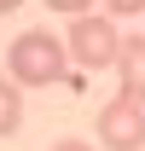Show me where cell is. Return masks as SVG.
<instances>
[{"label": "cell", "mask_w": 145, "mask_h": 151, "mask_svg": "<svg viewBox=\"0 0 145 151\" xmlns=\"http://www.w3.org/2000/svg\"><path fill=\"white\" fill-rule=\"evenodd\" d=\"M52 151H99V145H87V139H58Z\"/></svg>", "instance_id": "8"}, {"label": "cell", "mask_w": 145, "mask_h": 151, "mask_svg": "<svg viewBox=\"0 0 145 151\" xmlns=\"http://www.w3.org/2000/svg\"><path fill=\"white\" fill-rule=\"evenodd\" d=\"M110 70H116V81H122V93L145 105V35L122 41V52H116V64H110Z\"/></svg>", "instance_id": "4"}, {"label": "cell", "mask_w": 145, "mask_h": 151, "mask_svg": "<svg viewBox=\"0 0 145 151\" xmlns=\"http://www.w3.org/2000/svg\"><path fill=\"white\" fill-rule=\"evenodd\" d=\"M64 70H70V52H64V35L52 29H23L6 47V76L18 87H52L64 81Z\"/></svg>", "instance_id": "1"}, {"label": "cell", "mask_w": 145, "mask_h": 151, "mask_svg": "<svg viewBox=\"0 0 145 151\" xmlns=\"http://www.w3.org/2000/svg\"><path fill=\"white\" fill-rule=\"evenodd\" d=\"M64 52H70V64H81V70H105V64H116V52H122V29L110 18L75 12L70 35H64Z\"/></svg>", "instance_id": "2"}, {"label": "cell", "mask_w": 145, "mask_h": 151, "mask_svg": "<svg viewBox=\"0 0 145 151\" xmlns=\"http://www.w3.org/2000/svg\"><path fill=\"white\" fill-rule=\"evenodd\" d=\"M18 6H23V0H0V18H6V12H18Z\"/></svg>", "instance_id": "9"}, {"label": "cell", "mask_w": 145, "mask_h": 151, "mask_svg": "<svg viewBox=\"0 0 145 151\" xmlns=\"http://www.w3.org/2000/svg\"><path fill=\"white\" fill-rule=\"evenodd\" d=\"M18 122H23V87L0 76V139H12V134H18Z\"/></svg>", "instance_id": "5"}, {"label": "cell", "mask_w": 145, "mask_h": 151, "mask_svg": "<svg viewBox=\"0 0 145 151\" xmlns=\"http://www.w3.org/2000/svg\"><path fill=\"white\" fill-rule=\"evenodd\" d=\"M110 18H145V0H105Z\"/></svg>", "instance_id": "6"}, {"label": "cell", "mask_w": 145, "mask_h": 151, "mask_svg": "<svg viewBox=\"0 0 145 151\" xmlns=\"http://www.w3.org/2000/svg\"><path fill=\"white\" fill-rule=\"evenodd\" d=\"M47 6H52V12H70V18H75V12H87L93 0H47Z\"/></svg>", "instance_id": "7"}, {"label": "cell", "mask_w": 145, "mask_h": 151, "mask_svg": "<svg viewBox=\"0 0 145 151\" xmlns=\"http://www.w3.org/2000/svg\"><path fill=\"white\" fill-rule=\"evenodd\" d=\"M99 145L105 151H145V105L139 99H105L99 105Z\"/></svg>", "instance_id": "3"}]
</instances>
